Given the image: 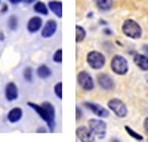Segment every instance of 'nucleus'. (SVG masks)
I'll use <instances>...</instances> for the list:
<instances>
[{"label":"nucleus","mask_w":148,"mask_h":142,"mask_svg":"<svg viewBox=\"0 0 148 142\" xmlns=\"http://www.w3.org/2000/svg\"><path fill=\"white\" fill-rule=\"evenodd\" d=\"M27 105L39 114V117L42 118V120H45V123L47 124L49 129L51 130L55 129V115H56V113H55V106L51 102H43L42 105L34 104V102H28Z\"/></svg>","instance_id":"nucleus-1"},{"label":"nucleus","mask_w":148,"mask_h":142,"mask_svg":"<svg viewBox=\"0 0 148 142\" xmlns=\"http://www.w3.org/2000/svg\"><path fill=\"white\" fill-rule=\"evenodd\" d=\"M121 31H123V34H125L126 37L133 39V40L139 39L142 36V28L135 19H126L125 22H123V25H121Z\"/></svg>","instance_id":"nucleus-2"},{"label":"nucleus","mask_w":148,"mask_h":142,"mask_svg":"<svg viewBox=\"0 0 148 142\" xmlns=\"http://www.w3.org/2000/svg\"><path fill=\"white\" fill-rule=\"evenodd\" d=\"M89 129L95 139H104L107 135V124L104 120H99V118H90Z\"/></svg>","instance_id":"nucleus-3"},{"label":"nucleus","mask_w":148,"mask_h":142,"mask_svg":"<svg viewBox=\"0 0 148 142\" xmlns=\"http://www.w3.org/2000/svg\"><path fill=\"white\" fill-rule=\"evenodd\" d=\"M111 70H113L116 74H119V76L127 74V71H129L127 59L125 56H121V55H114L113 59H111Z\"/></svg>","instance_id":"nucleus-4"},{"label":"nucleus","mask_w":148,"mask_h":142,"mask_svg":"<svg viewBox=\"0 0 148 142\" xmlns=\"http://www.w3.org/2000/svg\"><path fill=\"white\" fill-rule=\"evenodd\" d=\"M86 61H88V64L92 70H101L105 65V56L98 51H92L86 56Z\"/></svg>","instance_id":"nucleus-5"},{"label":"nucleus","mask_w":148,"mask_h":142,"mask_svg":"<svg viewBox=\"0 0 148 142\" xmlns=\"http://www.w3.org/2000/svg\"><path fill=\"white\" fill-rule=\"evenodd\" d=\"M108 110L113 111L119 118H125L127 115V106L125 105V102L117 98H113L108 101Z\"/></svg>","instance_id":"nucleus-6"},{"label":"nucleus","mask_w":148,"mask_h":142,"mask_svg":"<svg viewBox=\"0 0 148 142\" xmlns=\"http://www.w3.org/2000/svg\"><path fill=\"white\" fill-rule=\"evenodd\" d=\"M77 81H79V86L86 92H89L95 87V81H93L92 76L88 73V71H80V73L77 74Z\"/></svg>","instance_id":"nucleus-7"},{"label":"nucleus","mask_w":148,"mask_h":142,"mask_svg":"<svg viewBox=\"0 0 148 142\" xmlns=\"http://www.w3.org/2000/svg\"><path fill=\"white\" fill-rule=\"evenodd\" d=\"M58 30V24L53 19H49L47 22H45V25L42 27V37L43 39H51L52 36L56 33Z\"/></svg>","instance_id":"nucleus-8"},{"label":"nucleus","mask_w":148,"mask_h":142,"mask_svg":"<svg viewBox=\"0 0 148 142\" xmlns=\"http://www.w3.org/2000/svg\"><path fill=\"white\" fill-rule=\"evenodd\" d=\"M18 95H19V92H18V86L15 85V83L14 81L6 83V86H5V98L9 102H12V101L18 99Z\"/></svg>","instance_id":"nucleus-9"},{"label":"nucleus","mask_w":148,"mask_h":142,"mask_svg":"<svg viewBox=\"0 0 148 142\" xmlns=\"http://www.w3.org/2000/svg\"><path fill=\"white\" fill-rule=\"evenodd\" d=\"M83 105L86 106V108H89L93 114H96L98 117L105 118V117H108V115H110V111H108V110H105L104 106L98 105V104H93V102H84Z\"/></svg>","instance_id":"nucleus-10"},{"label":"nucleus","mask_w":148,"mask_h":142,"mask_svg":"<svg viewBox=\"0 0 148 142\" xmlns=\"http://www.w3.org/2000/svg\"><path fill=\"white\" fill-rule=\"evenodd\" d=\"M96 80H98V85H99L104 90H113L114 89V80L111 79L108 74H105V73L102 74L101 73L99 76H98Z\"/></svg>","instance_id":"nucleus-11"},{"label":"nucleus","mask_w":148,"mask_h":142,"mask_svg":"<svg viewBox=\"0 0 148 142\" xmlns=\"http://www.w3.org/2000/svg\"><path fill=\"white\" fill-rule=\"evenodd\" d=\"M42 27H43V21H42L40 16H31V18L28 19V22H27V30H28V33H31V34L40 31Z\"/></svg>","instance_id":"nucleus-12"},{"label":"nucleus","mask_w":148,"mask_h":142,"mask_svg":"<svg viewBox=\"0 0 148 142\" xmlns=\"http://www.w3.org/2000/svg\"><path fill=\"white\" fill-rule=\"evenodd\" d=\"M22 115H24V111H22L21 108H18V106H15V108H12V110L8 113L6 118H8L9 123H18V122H21Z\"/></svg>","instance_id":"nucleus-13"},{"label":"nucleus","mask_w":148,"mask_h":142,"mask_svg":"<svg viewBox=\"0 0 148 142\" xmlns=\"http://www.w3.org/2000/svg\"><path fill=\"white\" fill-rule=\"evenodd\" d=\"M76 135H77V138H79L80 141H84V142H86V141H90V139H95L93 135H92V132H90V129H89V127H84V126L77 127Z\"/></svg>","instance_id":"nucleus-14"},{"label":"nucleus","mask_w":148,"mask_h":142,"mask_svg":"<svg viewBox=\"0 0 148 142\" xmlns=\"http://www.w3.org/2000/svg\"><path fill=\"white\" fill-rule=\"evenodd\" d=\"M133 61H135V64H136V67H139V70H142V71H148V56H147V55L135 53Z\"/></svg>","instance_id":"nucleus-15"},{"label":"nucleus","mask_w":148,"mask_h":142,"mask_svg":"<svg viewBox=\"0 0 148 142\" xmlns=\"http://www.w3.org/2000/svg\"><path fill=\"white\" fill-rule=\"evenodd\" d=\"M36 74H37V77L39 79H42V80H45V79H49L52 76V70L49 68L47 65H39V68L36 70Z\"/></svg>","instance_id":"nucleus-16"},{"label":"nucleus","mask_w":148,"mask_h":142,"mask_svg":"<svg viewBox=\"0 0 148 142\" xmlns=\"http://www.w3.org/2000/svg\"><path fill=\"white\" fill-rule=\"evenodd\" d=\"M47 8H49V10H52L58 18L62 16V3L61 2H55V0H52V2L47 3Z\"/></svg>","instance_id":"nucleus-17"},{"label":"nucleus","mask_w":148,"mask_h":142,"mask_svg":"<svg viewBox=\"0 0 148 142\" xmlns=\"http://www.w3.org/2000/svg\"><path fill=\"white\" fill-rule=\"evenodd\" d=\"M95 5H96V8L99 10L107 12V10H110L111 8H113L114 0H95Z\"/></svg>","instance_id":"nucleus-18"},{"label":"nucleus","mask_w":148,"mask_h":142,"mask_svg":"<svg viewBox=\"0 0 148 142\" xmlns=\"http://www.w3.org/2000/svg\"><path fill=\"white\" fill-rule=\"evenodd\" d=\"M37 14L39 15H47L49 14V8H47V5L45 3V2H34V8H33Z\"/></svg>","instance_id":"nucleus-19"},{"label":"nucleus","mask_w":148,"mask_h":142,"mask_svg":"<svg viewBox=\"0 0 148 142\" xmlns=\"http://www.w3.org/2000/svg\"><path fill=\"white\" fill-rule=\"evenodd\" d=\"M76 42L77 43H82L83 40H84V37H86V30L82 27V25H77L76 27Z\"/></svg>","instance_id":"nucleus-20"},{"label":"nucleus","mask_w":148,"mask_h":142,"mask_svg":"<svg viewBox=\"0 0 148 142\" xmlns=\"http://www.w3.org/2000/svg\"><path fill=\"white\" fill-rule=\"evenodd\" d=\"M8 28L10 31H15L18 28V16L16 15H12L9 16V21H8Z\"/></svg>","instance_id":"nucleus-21"},{"label":"nucleus","mask_w":148,"mask_h":142,"mask_svg":"<svg viewBox=\"0 0 148 142\" xmlns=\"http://www.w3.org/2000/svg\"><path fill=\"white\" fill-rule=\"evenodd\" d=\"M22 77H24V80H25V81L31 83V81H33V68H31V67H25V68H24Z\"/></svg>","instance_id":"nucleus-22"},{"label":"nucleus","mask_w":148,"mask_h":142,"mask_svg":"<svg viewBox=\"0 0 148 142\" xmlns=\"http://www.w3.org/2000/svg\"><path fill=\"white\" fill-rule=\"evenodd\" d=\"M125 129H126V132L132 136V138H135V139H138V141H144V136L141 135V133H136L135 130L130 127V126H125Z\"/></svg>","instance_id":"nucleus-23"},{"label":"nucleus","mask_w":148,"mask_h":142,"mask_svg":"<svg viewBox=\"0 0 148 142\" xmlns=\"http://www.w3.org/2000/svg\"><path fill=\"white\" fill-rule=\"evenodd\" d=\"M53 90H55V95L59 98V99H62V83L61 81H58L56 85H55V87H53Z\"/></svg>","instance_id":"nucleus-24"},{"label":"nucleus","mask_w":148,"mask_h":142,"mask_svg":"<svg viewBox=\"0 0 148 142\" xmlns=\"http://www.w3.org/2000/svg\"><path fill=\"white\" fill-rule=\"evenodd\" d=\"M53 62H58V64H61L62 62V49H58L55 53H53Z\"/></svg>","instance_id":"nucleus-25"},{"label":"nucleus","mask_w":148,"mask_h":142,"mask_svg":"<svg viewBox=\"0 0 148 142\" xmlns=\"http://www.w3.org/2000/svg\"><path fill=\"white\" fill-rule=\"evenodd\" d=\"M144 129H145V133L148 135V117L144 120Z\"/></svg>","instance_id":"nucleus-26"},{"label":"nucleus","mask_w":148,"mask_h":142,"mask_svg":"<svg viewBox=\"0 0 148 142\" xmlns=\"http://www.w3.org/2000/svg\"><path fill=\"white\" fill-rule=\"evenodd\" d=\"M22 2H24V0H9V3H12V5H19Z\"/></svg>","instance_id":"nucleus-27"},{"label":"nucleus","mask_w":148,"mask_h":142,"mask_svg":"<svg viewBox=\"0 0 148 142\" xmlns=\"http://www.w3.org/2000/svg\"><path fill=\"white\" fill-rule=\"evenodd\" d=\"M6 10H8V5H3V6H2V10H0V12H2V14H6Z\"/></svg>","instance_id":"nucleus-28"},{"label":"nucleus","mask_w":148,"mask_h":142,"mask_svg":"<svg viewBox=\"0 0 148 142\" xmlns=\"http://www.w3.org/2000/svg\"><path fill=\"white\" fill-rule=\"evenodd\" d=\"M25 3H28V5H33V2H37V0H24Z\"/></svg>","instance_id":"nucleus-29"},{"label":"nucleus","mask_w":148,"mask_h":142,"mask_svg":"<svg viewBox=\"0 0 148 142\" xmlns=\"http://www.w3.org/2000/svg\"><path fill=\"white\" fill-rule=\"evenodd\" d=\"M77 118H82V111L77 108Z\"/></svg>","instance_id":"nucleus-30"},{"label":"nucleus","mask_w":148,"mask_h":142,"mask_svg":"<svg viewBox=\"0 0 148 142\" xmlns=\"http://www.w3.org/2000/svg\"><path fill=\"white\" fill-rule=\"evenodd\" d=\"M104 33H105L107 36H111V30H104Z\"/></svg>","instance_id":"nucleus-31"},{"label":"nucleus","mask_w":148,"mask_h":142,"mask_svg":"<svg viewBox=\"0 0 148 142\" xmlns=\"http://www.w3.org/2000/svg\"><path fill=\"white\" fill-rule=\"evenodd\" d=\"M144 51H145V52L148 53V44H145V46H144Z\"/></svg>","instance_id":"nucleus-32"},{"label":"nucleus","mask_w":148,"mask_h":142,"mask_svg":"<svg viewBox=\"0 0 148 142\" xmlns=\"http://www.w3.org/2000/svg\"><path fill=\"white\" fill-rule=\"evenodd\" d=\"M147 80H148V77H147Z\"/></svg>","instance_id":"nucleus-33"},{"label":"nucleus","mask_w":148,"mask_h":142,"mask_svg":"<svg viewBox=\"0 0 148 142\" xmlns=\"http://www.w3.org/2000/svg\"><path fill=\"white\" fill-rule=\"evenodd\" d=\"M0 2H2V0H0Z\"/></svg>","instance_id":"nucleus-34"}]
</instances>
